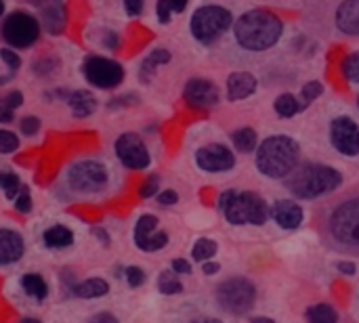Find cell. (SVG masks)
<instances>
[{
  "label": "cell",
  "mask_w": 359,
  "mask_h": 323,
  "mask_svg": "<svg viewBox=\"0 0 359 323\" xmlns=\"http://www.w3.org/2000/svg\"><path fill=\"white\" fill-rule=\"evenodd\" d=\"M282 32H284L282 19L265 8L248 11L233 23L236 40L246 50H267L276 46L278 40L282 38Z\"/></svg>",
  "instance_id": "6da1fadb"
},
{
  "label": "cell",
  "mask_w": 359,
  "mask_h": 323,
  "mask_svg": "<svg viewBox=\"0 0 359 323\" xmlns=\"http://www.w3.org/2000/svg\"><path fill=\"white\" fill-rule=\"evenodd\" d=\"M301 147L288 135L267 137L257 151V168L269 179H286L299 164Z\"/></svg>",
  "instance_id": "7a4b0ae2"
},
{
  "label": "cell",
  "mask_w": 359,
  "mask_h": 323,
  "mask_svg": "<svg viewBox=\"0 0 359 323\" xmlns=\"http://www.w3.org/2000/svg\"><path fill=\"white\" fill-rule=\"evenodd\" d=\"M288 189L299 200H316L343 185V174L326 164H303L288 174Z\"/></svg>",
  "instance_id": "3957f363"
},
{
  "label": "cell",
  "mask_w": 359,
  "mask_h": 323,
  "mask_svg": "<svg viewBox=\"0 0 359 323\" xmlns=\"http://www.w3.org/2000/svg\"><path fill=\"white\" fill-rule=\"evenodd\" d=\"M219 210L231 225H265L269 208L259 193L229 189L219 198Z\"/></svg>",
  "instance_id": "277c9868"
},
{
  "label": "cell",
  "mask_w": 359,
  "mask_h": 323,
  "mask_svg": "<svg viewBox=\"0 0 359 323\" xmlns=\"http://www.w3.org/2000/svg\"><path fill=\"white\" fill-rule=\"evenodd\" d=\"M233 23V17L227 8L217 4H206L196 8L189 21L191 36L202 44H212L217 38H221Z\"/></svg>",
  "instance_id": "5b68a950"
},
{
  "label": "cell",
  "mask_w": 359,
  "mask_h": 323,
  "mask_svg": "<svg viewBox=\"0 0 359 323\" xmlns=\"http://www.w3.org/2000/svg\"><path fill=\"white\" fill-rule=\"evenodd\" d=\"M219 307L231 315H244L255 307L257 288L246 277H231L217 288Z\"/></svg>",
  "instance_id": "8992f818"
},
{
  "label": "cell",
  "mask_w": 359,
  "mask_h": 323,
  "mask_svg": "<svg viewBox=\"0 0 359 323\" xmlns=\"http://www.w3.org/2000/svg\"><path fill=\"white\" fill-rule=\"evenodd\" d=\"M0 34L6 40V44H11L13 48H27L38 40L40 25L32 15L23 11H15L2 21Z\"/></svg>",
  "instance_id": "52a82bcc"
},
{
  "label": "cell",
  "mask_w": 359,
  "mask_h": 323,
  "mask_svg": "<svg viewBox=\"0 0 359 323\" xmlns=\"http://www.w3.org/2000/svg\"><path fill=\"white\" fill-rule=\"evenodd\" d=\"M107 179H109L107 168L101 162H95V160L76 162L67 172L69 187L74 191H80V193H97V191L105 189Z\"/></svg>",
  "instance_id": "ba28073f"
},
{
  "label": "cell",
  "mask_w": 359,
  "mask_h": 323,
  "mask_svg": "<svg viewBox=\"0 0 359 323\" xmlns=\"http://www.w3.org/2000/svg\"><path fill=\"white\" fill-rule=\"evenodd\" d=\"M332 235L345 246H359V198L343 202L330 217Z\"/></svg>",
  "instance_id": "9c48e42d"
},
{
  "label": "cell",
  "mask_w": 359,
  "mask_h": 323,
  "mask_svg": "<svg viewBox=\"0 0 359 323\" xmlns=\"http://www.w3.org/2000/svg\"><path fill=\"white\" fill-rule=\"evenodd\" d=\"M82 71H84V78L93 86L103 88V90L116 88L124 80V67L118 61L107 59V57H99V55L88 57L82 65Z\"/></svg>",
  "instance_id": "30bf717a"
},
{
  "label": "cell",
  "mask_w": 359,
  "mask_h": 323,
  "mask_svg": "<svg viewBox=\"0 0 359 323\" xmlns=\"http://www.w3.org/2000/svg\"><path fill=\"white\" fill-rule=\"evenodd\" d=\"M116 156L118 160L130 170H145L151 162L149 151L143 139L135 132H124L116 141Z\"/></svg>",
  "instance_id": "8fae6325"
},
{
  "label": "cell",
  "mask_w": 359,
  "mask_h": 323,
  "mask_svg": "<svg viewBox=\"0 0 359 323\" xmlns=\"http://www.w3.org/2000/svg\"><path fill=\"white\" fill-rule=\"evenodd\" d=\"M330 141L334 149L343 156H359V126L349 116L334 118L330 124Z\"/></svg>",
  "instance_id": "7c38bea8"
},
{
  "label": "cell",
  "mask_w": 359,
  "mask_h": 323,
  "mask_svg": "<svg viewBox=\"0 0 359 323\" xmlns=\"http://www.w3.org/2000/svg\"><path fill=\"white\" fill-rule=\"evenodd\" d=\"M196 164L204 172H227L236 166V156L229 147L210 143L196 151Z\"/></svg>",
  "instance_id": "4fadbf2b"
},
{
  "label": "cell",
  "mask_w": 359,
  "mask_h": 323,
  "mask_svg": "<svg viewBox=\"0 0 359 323\" xmlns=\"http://www.w3.org/2000/svg\"><path fill=\"white\" fill-rule=\"evenodd\" d=\"M183 99L194 109H212L219 103V88L212 80L191 78L183 88Z\"/></svg>",
  "instance_id": "5bb4252c"
},
{
  "label": "cell",
  "mask_w": 359,
  "mask_h": 323,
  "mask_svg": "<svg viewBox=\"0 0 359 323\" xmlns=\"http://www.w3.org/2000/svg\"><path fill=\"white\" fill-rule=\"evenodd\" d=\"M269 217L282 227V229H297L301 227L303 219H305V212L303 208L292 202V200H278L271 210H269Z\"/></svg>",
  "instance_id": "9a60e30c"
},
{
  "label": "cell",
  "mask_w": 359,
  "mask_h": 323,
  "mask_svg": "<svg viewBox=\"0 0 359 323\" xmlns=\"http://www.w3.org/2000/svg\"><path fill=\"white\" fill-rule=\"evenodd\" d=\"M23 238L13 229H0V265L17 263L23 256Z\"/></svg>",
  "instance_id": "2e32d148"
},
{
  "label": "cell",
  "mask_w": 359,
  "mask_h": 323,
  "mask_svg": "<svg viewBox=\"0 0 359 323\" xmlns=\"http://www.w3.org/2000/svg\"><path fill=\"white\" fill-rule=\"evenodd\" d=\"M257 90V78L248 71H236L227 78V99L229 101H242L255 95Z\"/></svg>",
  "instance_id": "e0dca14e"
},
{
  "label": "cell",
  "mask_w": 359,
  "mask_h": 323,
  "mask_svg": "<svg viewBox=\"0 0 359 323\" xmlns=\"http://www.w3.org/2000/svg\"><path fill=\"white\" fill-rule=\"evenodd\" d=\"M337 27L343 34L359 36V0H345L337 8Z\"/></svg>",
  "instance_id": "ac0fdd59"
},
{
  "label": "cell",
  "mask_w": 359,
  "mask_h": 323,
  "mask_svg": "<svg viewBox=\"0 0 359 323\" xmlns=\"http://www.w3.org/2000/svg\"><path fill=\"white\" fill-rule=\"evenodd\" d=\"M42 19H44V27L50 34H61L67 21V13L61 0H46L42 4Z\"/></svg>",
  "instance_id": "d6986e66"
},
{
  "label": "cell",
  "mask_w": 359,
  "mask_h": 323,
  "mask_svg": "<svg viewBox=\"0 0 359 323\" xmlns=\"http://www.w3.org/2000/svg\"><path fill=\"white\" fill-rule=\"evenodd\" d=\"M67 105L76 118H88L97 109V99L88 90H76L67 95Z\"/></svg>",
  "instance_id": "ffe728a7"
},
{
  "label": "cell",
  "mask_w": 359,
  "mask_h": 323,
  "mask_svg": "<svg viewBox=\"0 0 359 323\" xmlns=\"http://www.w3.org/2000/svg\"><path fill=\"white\" fill-rule=\"evenodd\" d=\"M107 292H109V284H107L105 280H101V277H90V280L78 282V284L74 286V296L84 298V301L105 296Z\"/></svg>",
  "instance_id": "44dd1931"
},
{
  "label": "cell",
  "mask_w": 359,
  "mask_h": 323,
  "mask_svg": "<svg viewBox=\"0 0 359 323\" xmlns=\"http://www.w3.org/2000/svg\"><path fill=\"white\" fill-rule=\"evenodd\" d=\"M42 242H44L46 248H53V250L67 248V246L74 244V233H72V229H67L63 225H55V227H50V229L44 231Z\"/></svg>",
  "instance_id": "7402d4cb"
},
{
  "label": "cell",
  "mask_w": 359,
  "mask_h": 323,
  "mask_svg": "<svg viewBox=\"0 0 359 323\" xmlns=\"http://www.w3.org/2000/svg\"><path fill=\"white\" fill-rule=\"evenodd\" d=\"M168 61H170V53H168L166 48H156V50H151V53L145 57V61L141 63V71H139L141 82H149L151 76L156 74L158 65H164V63H168Z\"/></svg>",
  "instance_id": "603a6c76"
},
{
  "label": "cell",
  "mask_w": 359,
  "mask_h": 323,
  "mask_svg": "<svg viewBox=\"0 0 359 323\" xmlns=\"http://www.w3.org/2000/svg\"><path fill=\"white\" fill-rule=\"evenodd\" d=\"M21 288H23V292L27 296H32L36 301H44L46 294H48V286H46L44 277L38 275V273H25L21 277Z\"/></svg>",
  "instance_id": "cb8c5ba5"
},
{
  "label": "cell",
  "mask_w": 359,
  "mask_h": 323,
  "mask_svg": "<svg viewBox=\"0 0 359 323\" xmlns=\"http://www.w3.org/2000/svg\"><path fill=\"white\" fill-rule=\"evenodd\" d=\"M273 107H276V111H278L280 118H292V116H297L301 109H305L303 101H299V99H297L294 95H290V92L280 95V97L276 99Z\"/></svg>",
  "instance_id": "d4e9b609"
},
{
  "label": "cell",
  "mask_w": 359,
  "mask_h": 323,
  "mask_svg": "<svg viewBox=\"0 0 359 323\" xmlns=\"http://www.w3.org/2000/svg\"><path fill=\"white\" fill-rule=\"evenodd\" d=\"M305 317H307V323H339V313L334 311L332 305H326V303L309 307Z\"/></svg>",
  "instance_id": "484cf974"
},
{
  "label": "cell",
  "mask_w": 359,
  "mask_h": 323,
  "mask_svg": "<svg viewBox=\"0 0 359 323\" xmlns=\"http://www.w3.org/2000/svg\"><path fill=\"white\" fill-rule=\"evenodd\" d=\"M231 141H233V147L240 151V153H250L257 149V132L252 128H238L233 135H231Z\"/></svg>",
  "instance_id": "4316f807"
},
{
  "label": "cell",
  "mask_w": 359,
  "mask_h": 323,
  "mask_svg": "<svg viewBox=\"0 0 359 323\" xmlns=\"http://www.w3.org/2000/svg\"><path fill=\"white\" fill-rule=\"evenodd\" d=\"M158 231V219L154 217V214H143L139 221H137V225H135V244H137V248L149 238V235H154Z\"/></svg>",
  "instance_id": "83f0119b"
},
{
  "label": "cell",
  "mask_w": 359,
  "mask_h": 323,
  "mask_svg": "<svg viewBox=\"0 0 359 323\" xmlns=\"http://www.w3.org/2000/svg\"><path fill=\"white\" fill-rule=\"evenodd\" d=\"M217 250H219V246H217L215 240L200 238V240L194 244V248H191V256H194V261H198V263H206V261H210V259L217 254Z\"/></svg>",
  "instance_id": "f1b7e54d"
},
{
  "label": "cell",
  "mask_w": 359,
  "mask_h": 323,
  "mask_svg": "<svg viewBox=\"0 0 359 323\" xmlns=\"http://www.w3.org/2000/svg\"><path fill=\"white\" fill-rule=\"evenodd\" d=\"M158 290L162 294H166V296H172V294H181L183 292V284H181V280L177 277L175 271H164L158 277Z\"/></svg>",
  "instance_id": "f546056e"
},
{
  "label": "cell",
  "mask_w": 359,
  "mask_h": 323,
  "mask_svg": "<svg viewBox=\"0 0 359 323\" xmlns=\"http://www.w3.org/2000/svg\"><path fill=\"white\" fill-rule=\"evenodd\" d=\"M0 189L4 191L6 200L13 202V200L19 195V191H21V181H19V177H17L15 172L2 170V172H0Z\"/></svg>",
  "instance_id": "4dcf8cb0"
},
{
  "label": "cell",
  "mask_w": 359,
  "mask_h": 323,
  "mask_svg": "<svg viewBox=\"0 0 359 323\" xmlns=\"http://www.w3.org/2000/svg\"><path fill=\"white\" fill-rule=\"evenodd\" d=\"M166 244H168V233H166V231H156L154 235H149V238L139 246V250H143V252H158V250H162Z\"/></svg>",
  "instance_id": "1f68e13d"
},
{
  "label": "cell",
  "mask_w": 359,
  "mask_h": 323,
  "mask_svg": "<svg viewBox=\"0 0 359 323\" xmlns=\"http://www.w3.org/2000/svg\"><path fill=\"white\" fill-rule=\"evenodd\" d=\"M343 74H345V78H347L349 82L359 84V50L351 53V55L345 59V63H343Z\"/></svg>",
  "instance_id": "d6a6232c"
},
{
  "label": "cell",
  "mask_w": 359,
  "mask_h": 323,
  "mask_svg": "<svg viewBox=\"0 0 359 323\" xmlns=\"http://www.w3.org/2000/svg\"><path fill=\"white\" fill-rule=\"evenodd\" d=\"M324 92V86L318 82V80H311V82H307L305 86H303V92H301V97H303V105L307 107V105H311L320 95Z\"/></svg>",
  "instance_id": "836d02e7"
},
{
  "label": "cell",
  "mask_w": 359,
  "mask_h": 323,
  "mask_svg": "<svg viewBox=\"0 0 359 323\" xmlns=\"http://www.w3.org/2000/svg\"><path fill=\"white\" fill-rule=\"evenodd\" d=\"M19 147V139L11 130H0V153H13Z\"/></svg>",
  "instance_id": "e575fe53"
},
{
  "label": "cell",
  "mask_w": 359,
  "mask_h": 323,
  "mask_svg": "<svg viewBox=\"0 0 359 323\" xmlns=\"http://www.w3.org/2000/svg\"><path fill=\"white\" fill-rule=\"evenodd\" d=\"M158 187H160V177H158V174H151V177H147V179L143 181V185H141V189H139V195H141L143 200L154 198V195H158Z\"/></svg>",
  "instance_id": "d590c367"
},
{
  "label": "cell",
  "mask_w": 359,
  "mask_h": 323,
  "mask_svg": "<svg viewBox=\"0 0 359 323\" xmlns=\"http://www.w3.org/2000/svg\"><path fill=\"white\" fill-rule=\"evenodd\" d=\"M124 275H126V282L130 288H141L145 284V273L141 267H126Z\"/></svg>",
  "instance_id": "8d00e7d4"
},
{
  "label": "cell",
  "mask_w": 359,
  "mask_h": 323,
  "mask_svg": "<svg viewBox=\"0 0 359 323\" xmlns=\"http://www.w3.org/2000/svg\"><path fill=\"white\" fill-rule=\"evenodd\" d=\"M13 202H15V208H17L21 214H27V212L32 210V195H29L27 187H21L19 195H17Z\"/></svg>",
  "instance_id": "74e56055"
},
{
  "label": "cell",
  "mask_w": 359,
  "mask_h": 323,
  "mask_svg": "<svg viewBox=\"0 0 359 323\" xmlns=\"http://www.w3.org/2000/svg\"><path fill=\"white\" fill-rule=\"evenodd\" d=\"M0 59L6 63V67L11 69V74H15L21 67L19 55H15V50H11V48H0Z\"/></svg>",
  "instance_id": "f35d334b"
},
{
  "label": "cell",
  "mask_w": 359,
  "mask_h": 323,
  "mask_svg": "<svg viewBox=\"0 0 359 323\" xmlns=\"http://www.w3.org/2000/svg\"><path fill=\"white\" fill-rule=\"evenodd\" d=\"M19 128L25 137H32L40 130V120L36 116H25L21 122H19Z\"/></svg>",
  "instance_id": "ab89813d"
},
{
  "label": "cell",
  "mask_w": 359,
  "mask_h": 323,
  "mask_svg": "<svg viewBox=\"0 0 359 323\" xmlns=\"http://www.w3.org/2000/svg\"><path fill=\"white\" fill-rule=\"evenodd\" d=\"M156 13H158L160 23H170L172 8H170V2H168V0H158V4H156Z\"/></svg>",
  "instance_id": "60d3db41"
},
{
  "label": "cell",
  "mask_w": 359,
  "mask_h": 323,
  "mask_svg": "<svg viewBox=\"0 0 359 323\" xmlns=\"http://www.w3.org/2000/svg\"><path fill=\"white\" fill-rule=\"evenodd\" d=\"M177 202H179V193L172 191V189H166V191L158 193V204H162V206H175Z\"/></svg>",
  "instance_id": "b9f144b4"
},
{
  "label": "cell",
  "mask_w": 359,
  "mask_h": 323,
  "mask_svg": "<svg viewBox=\"0 0 359 323\" xmlns=\"http://www.w3.org/2000/svg\"><path fill=\"white\" fill-rule=\"evenodd\" d=\"M143 4L145 0H124V8L130 17H139L143 13Z\"/></svg>",
  "instance_id": "7bdbcfd3"
},
{
  "label": "cell",
  "mask_w": 359,
  "mask_h": 323,
  "mask_svg": "<svg viewBox=\"0 0 359 323\" xmlns=\"http://www.w3.org/2000/svg\"><path fill=\"white\" fill-rule=\"evenodd\" d=\"M4 103L15 111L17 107H21V105H23V95H21L19 90H13V92H8V95L4 97Z\"/></svg>",
  "instance_id": "ee69618b"
},
{
  "label": "cell",
  "mask_w": 359,
  "mask_h": 323,
  "mask_svg": "<svg viewBox=\"0 0 359 323\" xmlns=\"http://www.w3.org/2000/svg\"><path fill=\"white\" fill-rule=\"evenodd\" d=\"M170 267H172V271H175L177 275H189V273H191V265H189L185 259H175Z\"/></svg>",
  "instance_id": "f6af8a7d"
},
{
  "label": "cell",
  "mask_w": 359,
  "mask_h": 323,
  "mask_svg": "<svg viewBox=\"0 0 359 323\" xmlns=\"http://www.w3.org/2000/svg\"><path fill=\"white\" fill-rule=\"evenodd\" d=\"M11 120H13V109L4 103V99H0V122L8 124Z\"/></svg>",
  "instance_id": "bcb514c9"
},
{
  "label": "cell",
  "mask_w": 359,
  "mask_h": 323,
  "mask_svg": "<svg viewBox=\"0 0 359 323\" xmlns=\"http://www.w3.org/2000/svg\"><path fill=\"white\" fill-rule=\"evenodd\" d=\"M337 267H339V271L345 273V275H355V273H358V267H355V263H351V261H341Z\"/></svg>",
  "instance_id": "7dc6e473"
},
{
  "label": "cell",
  "mask_w": 359,
  "mask_h": 323,
  "mask_svg": "<svg viewBox=\"0 0 359 323\" xmlns=\"http://www.w3.org/2000/svg\"><path fill=\"white\" fill-rule=\"evenodd\" d=\"M202 271H204V275H215V273L221 271V265L219 263H212V261H206L204 267H202Z\"/></svg>",
  "instance_id": "c3c4849f"
},
{
  "label": "cell",
  "mask_w": 359,
  "mask_h": 323,
  "mask_svg": "<svg viewBox=\"0 0 359 323\" xmlns=\"http://www.w3.org/2000/svg\"><path fill=\"white\" fill-rule=\"evenodd\" d=\"M168 2H170L172 13H183V11L187 8V2H189V0H168Z\"/></svg>",
  "instance_id": "681fc988"
},
{
  "label": "cell",
  "mask_w": 359,
  "mask_h": 323,
  "mask_svg": "<svg viewBox=\"0 0 359 323\" xmlns=\"http://www.w3.org/2000/svg\"><path fill=\"white\" fill-rule=\"evenodd\" d=\"M93 233H95V238H97V240H101V242H103V246H107V244H109V238L105 235V231H103V229H93Z\"/></svg>",
  "instance_id": "f907efd6"
},
{
  "label": "cell",
  "mask_w": 359,
  "mask_h": 323,
  "mask_svg": "<svg viewBox=\"0 0 359 323\" xmlns=\"http://www.w3.org/2000/svg\"><path fill=\"white\" fill-rule=\"evenodd\" d=\"M95 323H118V319H116L114 315H109V313H103V315L97 317V322Z\"/></svg>",
  "instance_id": "816d5d0a"
},
{
  "label": "cell",
  "mask_w": 359,
  "mask_h": 323,
  "mask_svg": "<svg viewBox=\"0 0 359 323\" xmlns=\"http://www.w3.org/2000/svg\"><path fill=\"white\" fill-rule=\"evenodd\" d=\"M191 323H223L221 319H215V317H200V319H196V322Z\"/></svg>",
  "instance_id": "f5cc1de1"
},
{
  "label": "cell",
  "mask_w": 359,
  "mask_h": 323,
  "mask_svg": "<svg viewBox=\"0 0 359 323\" xmlns=\"http://www.w3.org/2000/svg\"><path fill=\"white\" fill-rule=\"evenodd\" d=\"M250 323H276L271 317H252Z\"/></svg>",
  "instance_id": "db71d44e"
},
{
  "label": "cell",
  "mask_w": 359,
  "mask_h": 323,
  "mask_svg": "<svg viewBox=\"0 0 359 323\" xmlns=\"http://www.w3.org/2000/svg\"><path fill=\"white\" fill-rule=\"evenodd\" d=\"M21 323H42V322H38V319H34V317H23Z\"/></svg>",
  "instance_id": "11a10c76"
},
{
  "label": "cell",
  "mask_w": 359,
  "mask_h": 323,
  "mask_svg": "<svg viewBox=\"0 0 359 323\" xmlns=\"http://www.w3.org/2000/svg\"><path fill=\"white\" fill-rule=\"evenodd\" d=\"M27 2H32V4H38V6H42V4H44L46 0H27Z\"/></svg>",
  "instance_id": "9f6ffc18"
},
{
  "label": "cell",
  "mask_w": 359,
  "mask_h": 323,
  "mask_svg": "<svg viewBox=\"0 0 359 323\" xmlns=\"http://www.w3.org/2000/svg\"><path fill=\"white\" fill-rule=\"evenodd\" d=\"M2 13H4V0H0V17H2Z\"/></svg>",
  "instance_id": "6f0895ef"
},
{
  "label": "cell",
  "mask_w": 359,
  "mask_h": 323,
  "mask_svg": "<svg viewBox=\"0 0 359 323\" xmlns=\"http://www.w3.org/2000/svg\"><path fill=\"white\" fill-rule=\"evenodd\" d=\"M358 105H359V99H358Z\"/></svg>",
  "instance_id": "680465c9"
}]
</instances>
